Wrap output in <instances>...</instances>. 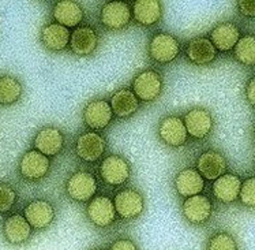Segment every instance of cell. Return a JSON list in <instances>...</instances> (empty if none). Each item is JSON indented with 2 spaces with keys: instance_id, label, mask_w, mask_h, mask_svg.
Wrapping results in <instances>:
<instances>
[{
  "instance_id": "ba28073f",
  "label": "cell",
  "mask_w": 255,
  "mask_h": 250,
  "mask_svg": "<svg viewBox=\"0 0 255 250\" xmlns=\"http://www.w3.org/2000/svg\"><path fill=\"white\" fill-rule=\"evenodd\" d=\"M131 7L123 1L105 3L100 12V21L110 30H122L131 21Z\"/></svg>"
},
{
  "instance_id": "d6986e66",
  "label": "cell",
  "mask_w": 255,
  "mask_h": 250,
  "mask_svg": "<svg viewBox=\"0 0 255 250\" xmlns=\"http://www.w3.org/2000/svg\"><path fill=\"white\" fill-rule=\"evenodd\" d=\"M131 16L141 26L150 27L161 19L162 5L157 0H136L131 8Z\"/></svg>"
},
{
  "instance_id": "1f68e13d",
  "label": "cell",
  "mask_w": 255,
  "mask_h": 250,
  "mask_svg": "<svg viewBox=\"0 0 255 250\" xmlns=\"http://www.w3.org/2000/svg\"><path fill=\"white\" fill-rule=\"evenodd\" d=\"M238 10L242 15L254 18L255 16V1L254 0H242L238 3Z\"/></svg>"
},
{
  "instance_id": "e0dca14e",
  "label": "cell",
  "mask_w": 255,
  "mask_h": 250,
  "mask_svg": "<svg viewBox=\"0 0 255 250\" xmlns=\"http://www.w3.org/2000/svg\"><path fill=\"white\" fill-rule=\"evenodd\" d=\"M227 170V160L223 153L217 151H206L197 160V171L203 179L216 181Z\"/></svg>"
},
{
  "instance_id": "ffe728a7",
  "label": "cell",
  "mask_w": 255,
  "mask_h": 250,
  "mask_svg": "<svg viewBox=\"0 0 255 250\" xmlns=\"http://www.w3.org/2000/svg\"><path fill=\"white\" fill-rule=\"evenodd\" d=\"M175 188L179 196L184 198L202 194L205 188V179L195 168H184L175 178Z\"/></svg>"
},
{
  "instance_id": "f546056e",
  "label": "cell",
  "mask_w": 255,
  "mask_h": 250,
  "mask_svg": "<svg viewBox=\"0 0 255 250\" xmlns=\"http://www.w3.org/2000/svg\"><path fill=\"white\" fill-rule=\"evenodd\" d=\"M239 198L242 204L247 208L255 207V179L253 177L247 178L245 182L242 183L239 190Z\"/></svg>"
},
{
  "instance_id": "277c9868",
  "label": "cell",
  "mask_w": 255,
  "mask_h": 250,
  "mask_svg": "<svg viewBox=\"0 0 255 250\" xmlns=\"http://www.w3.org/2000/svg\"><path fill=\"white\" fill-rule=\"evenodd\" d=\"M97 179L92 172L88 171L74 172L66 183V190L70 198L78 203L90 201L94 194L97 193Z\"/></svg>"
},
{
  "instance_id": "44dd1931",
  "label": "cell",
  "mask_w": 255,
  "mask_h": 250,
  "mask_svg": "<svg viewBox=\"0 0 255 250\" xmlns=\"http://www.w3.org/2000/svg\"><path fill=\"white\" fill-rule=\"evenodd\" d=\"M186 55L188 60L194 64L205 66L214 62V59L217 57V49L206 37H195L187 44Z\"/></svg>"
},
{
  "instance_id": "9c48e42d",
  "label": "cell",
  "mask_w": 255,
  "mask_h": 250,
  "mask_svg": "<svg viewBox=\"0 0 255 250\" xmlns=\"http://www.w3.org/2000/svg\"><path fill=\"white\" fill-rule=\"evenodd\" d=\"M183 123L188 136L195 140H205L213 130L214 120L208 110L193 108L184 115Z\"/></svg>"
},
{
  "instance_id": "5bb4252c",
  "label": "cell",
  "mask_w": 255,
  "mask_h": 250,
  "mask_svg": "<svg viewBox=\"0 0 255 250\" xmlns=\"http://www.w3.org/2000/svg\"><path fill=\"white\" fill-rule=\"evenodd\" d=\"M25 219L31 229L45 230L55 220V208L47 200H34L25 208Z\"/></svg>"
},
{
  "instance_id": "3957f363",
  "label": "cell",
  "mask_w": 255,
  "mask_h": 250,
  "mask_svg": "<svg viewBox=\"0 0 255 250\" xmlns=\"http://www.w3.org/2000/svg\"><path fill=\"white\" fill-rule=\"evenodd\" d=\"M112 201H114L115 212L123 220L136 219L145 209V200L142 194L134 189L120 190Z\"/></svg>"
},
{
  "instance_id": "8992f818",
  "label": "cell",
  "mask_w": 255,
  "mask_h": 250,
  "mask_svg": "<svg viewBox=\"0 0 255 250\" xmlns=\"http://www.w3.org/2000/svg\"><path fill=\"white\" fill-rule=\"evenodd\" d=\"M182 214L184 219L194 226H202L208 223L213 215V204L209 197L203 194H197L186 198L182 205Z\"/></svg>"
},
{
  "instance_id": "484cf974",
  "label": "cell",
  "mask_w": 255,
  "mask_h": 250,
  "mask_svg": "<svg viewBox=\"0 0 255 250\" xmlns=\"http://www.w3.org/2000/svg\"><path fill=\"white\" fill-rule=\"evenodd\" d=\"M111 110L118 118H128L139 108V100L128 89H119L115 92L110 101Z\"/></svg>"
},
{
  "instance_id": "ac0fdd59",
  "label": "cell",
  "mask_w": 255,
  "mask_h": 250,
  "mask_svg": "<svg viewBox=\"0 0 255 250\" xmlns=\"http://www.w3.org/2000/svg\"><path fill=\"white\" fill-rule=\"evenodd\" d=\"M3 234H4L5 241L11 245H23L30 240L31 227L25 219V216L11 215L4 220Z\"/></svg>"
},
{
  "instance_id": "d4e9b609",
  "label": "cell",
  "mask_w": 255,
  "mask_h": 250,
  "mask_svg": "<svg viewBox=\"0 0 255 250\" xmlns=\"http://www.w3.org/2000/svg\"><path fill=\"white\" fill-rule=\"evenodd\" d=\"M242 181L235 174H223L213 182L214 198L223 204H231L238 200Z\"/></svg>"
},
{
  "instance_id": "7a4b0ae2",
  "label": "cell",
  "mask_w": 255,
  "mask_h": 250,
  "mask_svg": "<svg viewBox=\"0 0 255 250\" xmlns=\"http://www.w3.org/2000/svg\"><path fill=\"white\" fill-rule=\"evenodd\" d=\"M132 93L143 103H151L161 94L162 78L154 70H143L132 81Z\"/></svg>"
},
{
  "instance_id": "603a6c76",
  "label": "cell",
  "mask_w": 255,
  "mask_h": 250,
  "mask_svg": "<svg viewBox=\"0 0 255 250\" xmlns=\"http://www.w3.org/2000/svg\"><path fill=\"white\" fill-rule=\"evenodd\" d=\"M240 30L234 22H223L214 27L210 33V41L217 51L228 52L234 49L236 42L239 41Z\"/></svg>"
},
{
  "instance_id": "30bf717a",
  "label": "cell",
  "mask_w": 255,
  "mask_h": 250,
  "mask_svg": "<svg viewBox=\"0 0 255 250\" xmlns=\"http://www.w3.org/2000/svg\"><path fill=\"white\" fill-rule=\"evenodd\" d=\"M105 146H107V142L104 137L100 136L96 131H86L78 137L77 144H75V152L81 160L86 163H94L97 162L100 157H103Z\"/></svg>"
},
{
  "instance_id": "6da1fadb",
  "label": "cell",
  "mask_w": 255,
  "mask_h": 250,
  "mask_svg": "<svg viewBox=\"0 0 255 250\" xmlns=\"http://www.w3.org/2000/svg\"><path fill=\"white\" fill-rule=\"evenodd\" d=\"M180 52V42L169 33H156L149 42V55L157 63L168 64Z\"/></svg>"
},
{
  "instance_id": "9a60e30c",
  "label": "cell",
  "mask_w": 255,
  "mask_h": 250,
  "mask_svg": "<svg viewBox=\"0 0 255 250\" xmlns=\"http://www.w3.org/2000/svg\"><path fill=\"white\" fill-rule=\"evenodd\" d=\"M114 118V112L111 110V105L105 100H93L90 101L84 110L85 123L92 130H104L111 125Z\"/></svg>"
},
{
  "instance_id": "5b68a950",
  "label": "cell",
  "mask_w": 255,
  "mask_h": 250,
  "mask_svg": "<svg viewBox=\"0 0 255 250\" xmlns=\"http://www.w3.org/2000/svg\"><path fill=\"white\" fill-rule=\"evenodd\" d=\"M100 175L110 186L125 185L131 175V168L125 157L119 155H111L105 157L100 166Z\"/></svg>"
},
{
  "instance_id": "83f0119b",
  "label": "cell",
  "mask_w": 255,
  "mask_h": 250,
  "mask_svg": "<svg viewBox=\"0 0 255 250\" xmlns=\"http://www.w3.org/2000/svg\"><path fill=\"white\" fill-rule=\"evenodd\" d=\"M236 60L245 66H254L255 64V38L253 34L240 37L234 48Z\"/></svg>"
},
{
  "instance_id": "d6a6232c",
  "label": "cell",
  "mask_w": 255,
  "mask_h": 250,
  "mask_svg": "<svg viewBox=\"0 0 255 250\" xmlns=\"http://www.w3.org/2000/svg\"><path fill=\"white\" fill-rule=\"evenodd\" d=\"M110 250H139L138 246L135 245L134 241L128 240V238H120V240H116L111 245Z\"/></svg>"
},
{
  "instance_id": "cb8c5ba5",
  "label": "cell",
  "mask_w": 255,
  "mask_h": 250,
  "mask_svg": "<svg viewBox=\"0 0 255 250\" xmlns=\"http://www.w3.org/2000/svg\"><path fill=\"white\" fill-rule=\"evenodd\" d=\"M53 19L64 27H77L84 19V10L81 4L71 0L57 1L52 10Z\"/></svg>"
},
{
  "instance_id": "f1b7e54d",
  "label": "cell",
  "mask_w": 255,
  "mask_h": 250,
  "mask_svg": "<svg viewBox=\"0 0 255 250\" xmlns=\"http://www.w3.org/2000/svg\"><path fill=\"white\" fill-rule=\"evenodd\" d=\"M208 250H238V242L232 234L220 231L209 240Z\"/></svg>"
},
{
  "instance_id": "7c38bea8",
  "label": "cell",
  "mask_w": 255,
  "mask_h": 250,
  "mask_svg": "<svg viewBox=\"0 0 255 250\" xmlns=\"http://www.w3.org/2000/svg\"><path fill=\"white\" fill-rule=\"evenodd\" d=\"M158 137L165 145L171 148H180L187 142L188 134L183 119L175 115L165 116L158 125Z\"/></svg>"
},
{
  "instance_id": "52a82bcc",
  "label": "cell",
  "mask_w": 255,
  "mask_h": 250,
  "mask_svg": "<svg viewBox=\"0 0 255 250\" xmlns=\"http://www.w3.org/2000/svg\"><path fill=\"white\" fill-rule=\"evenodd\" d=\"M49 170H51L49 157L44 156L36 149L26 152L19 162V172L22 178L30 182L41 181L42 178L47 177Z\"/></svg>"
},
{
  "instance_id": "7402d4cb",
  "label": "cell",
  "mask_w": 255,
  "mask_h": 250,
  "mask_svg": "<svg viewBox=\"0 0 255 250\" xmlns=\"http://www.w3.org/2000/svg\"><path fill=\"white\" fill-rule=\"evenodd\" d=\"M40 40L48 51L62 52L70 44V30L59 23H49L41 29Z\"/></svg>"
},
{
  "instance_id": "2e32d148",
  "label": "cell",
  "mask_w": 255,
  "mask_h": 250,
  "mask_svg": "<svg viewBox=\"0 0 255 250\" xmlns=\"http://www.w3.org/2000/svg\"><path fill=\"white\" fill-rule=\"evenodd\" d=\"M70 47L77 56H89L99 47V36L92 26H77L70 34Z\"/></svg>"
},
{
  "instance_id": "e575fe53",
  "label": "cell",
  "mask_w": 255,
  "mask_h": 250,
  "mask_svg": "<svg viewBox=\"0 0 255 250\" xmlns=\"http://www.w3.org/2000/svg\"><path fill=\"white\" fill-rule=\"evenodd\" d=\"M89 250H103V249H99V248H93V249H89Z\"/></svg>"
},
{
  "instance_id": "8fae6325",
  "label": "cell",
  "mask_w": 255,
  "mask_h": 250,
  "mask_svg": "<svg viewBox=\"0 0 255 250\" xmlns=\"http://www.w3.org/2000/svg\"><path fill=\"white\" fill-rule=\"evenodd\" d=\"M86 215L89 220L100 229L110 227L114 224L116 219V212H115L114 201L107 196H97L92 198V201L88 204Z\"/></svg>"
},
{
  "instance_id": "4fadbf2b",
  "label": "cell",
  "mask_w": 255,
  "mask_h": 250,
  "mask_svg": "<svg viewBox=\"0 0 255 250\" xmlns=\"http://www.w3.org/2000/svg\"><path fill=\"white\" fill-rule=\"evenodd\" d=\"M33 145L37 152L47 157H52L59 155L64 146V136L57 127L45 126L38 131L34 137Z\"/></svg>"
},
{
  "instance_id": "836d02e7",
  "label": "cell",
  "mask_w": 255,
  "mask_h": 250,
  "mask_svg": "<svg viewBox=\"0 0 255 250\" xmlns=\"http://www.w3.org/2000/svg\"><path fill=\"white\" fill-rule=\"evenodd\" d=\"M246 97L249 100V103L250 105L255 104V83H254V78H251L247 83V86H246Z\"/></svg>"
},
{
  "instance_id": "4316f807",
  "label": "cell",
  "mask_w": 255,
  "mask_h": 250,
  "mask_svg": "<svg viewBox=\"0 0 255 250\" xmlns=\"http://www.w3.org/2000/svg\"><path fill=\"white\" fill-rule=\"evenodd\" d=\"M22 92H23V88L18 79L11 75L0 77V104H15L16 101L21 99Z\"/></svg>"
},
{
  "instance_id": "4dcf8cb0",
  "label": "cell",
  "mask_w": 255,
  "mask_h": 250,
  "mask_svg": "<svg viewBox=\"0 0 255 250\" xmlns=\"http://www.w3.org/2000/svg\"><path fill=\"white\" fill-rule=\"evenodd\" d=\"M16 201V193L7 183H0V214L8 212Z\"/></svg>"
}]
</instances>
